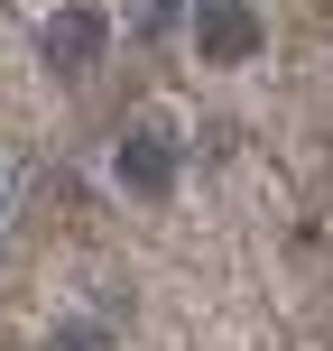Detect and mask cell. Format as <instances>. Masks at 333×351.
<instances>
[{
  "instance_id": "cell-1",
  "label": "cell",
  "mask_w": 333,
  "mask_h": 351,
  "mask_svg": "<svg viewBox=\"0 0 333 351\" xmlns=\"http://www.w3.org/2000/svg\"><path fill=\"white\" fill-rule=\"evenodd\" d=\"M47 65H56V74H84V65H102V10L65 0V10L47 19Z\"/></svg>"
},
{
  "instance_id": "cell-2",
  "label": "cell",
  "mask_w": 333,
  "mask_h": 351,
  "mask_svg": "<svg viewBox=\"0 0 333 351\" xmlns=\"http://www.w3.org/2000/svg\"><path fill=\"white\" fill-rule=\"evenodd\" d=\"M204 56L213 65H250L260 56V19H250V0H204Z\"/></svg>"
},
{
  "instance_id": "cell-3",
  "label": "cell",
  "mask_w": 333,
  "mask_h": 351,
  "mask_svg": "<svg viewBox=\"0 0 333 351\" xmlns=\"http://www.w3.org/2000/svg\"><path fill=\"white\" fill-rule=\"evenodd\" d=\"M167 176H176V148L158 130H121V185L130 194H167Z\"/></svg>"
},
{
  "instance_id": "cell-4",
  "label": "cell",
  "mask_w": 333,
  "mask_h": 351,
  "mask_svg": "<svg viewBox=\"0 0 333 351\" xmlns=\"http://www.w3.org/2000/svg\"><path fill=\"white\" fill-rule=\"evenodd\" d=\"M47 351H111V333H102V324H65Z\"/></svg>"
},
{
  "instance_id": "cell-5",
  "label": "cell",
  "mask_w": 333,
  "mask_h": 351,
  "mask_svg": "<svg viewBox=\"0 0 333 351\" xmlns=\"http://www.w3.org/2000/svg\"><path fill=\"white\" fill-rule=\"evenodd\" d=\"M176 10H185V0H158V10H148V19H176Z\"/></svg>"
}]
</instances>
